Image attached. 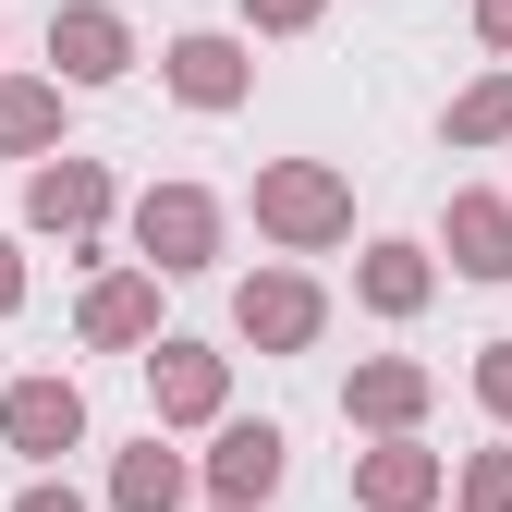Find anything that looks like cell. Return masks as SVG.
Here are the masks:
<instances>
[{"label": "cell", "instance_id": "obj_1", "mask_svg": "<svg viewBox=\"0 0 512 512\" xmlns=\"http://www.w3.org/2000/svg\"><path fill=\"white\" fill-rule=\"evenodd\" d=\"M256 232H281V244H342V232H354V196H342V171H317V159H281V171H256Z\"/></svg>", "mask_w": 512, "mask_h": 512}, {"label": "cell", "instance_id": "obj_2", "mask_svg": "<svg viewBox=\"0 0 512 512\" xmlns=\"http://www.w3.org/2000/svg\"><path fill=\"white\" fill-rule=\"evenodd\" d=\"M0 439H13L25 464H61L86 439V391L74 378H13V391H0Z\"/></svg>", "mask_w": 512, "mask_h": 512}, {"label": "cell", "instance_id": "obj_3", "mask_svg": "<svg viewBox=\"0 0 512 512\" xmlns=\"http://www.w3.org/2000/svg\"><path fill=\"white\" fill-rule=\"evenodd\" d=\"M135 244H147V269H208L220 256V208L196 196V183H159V196L135 208Z\"/></svg>", "mask_w": 512, "mask_h": 512}, {"label": "cell", "instance_id": "obj_4", "mask_svg": "<svg viewBox=\"0 0 512 512\" xmlns=\"http://www.w3.org/2000/svg\"><path fill=\"white\" fill-rule=\"evenodd\" d=\"M232 330L269 342V354H305V342H317V281H293V269L244 281V293H232Z\"/></svg>", "mask_w": 512, "mask_h": 512}, {"label": "cell", "instance_id": "obj_5", "mask_svg": "<svg viewBox=\"0 0 512 512\" xmlns=\"http://www.w3.org/2000/svg\"><path fill=\"white\" fill-rule=\"evenodd\" d=\"M49 61L74 86H110L122 61H135V37H122V13H98V0H74V13H49Z\"/></svg>", "mask_w": 512, "mask_h": 512}, {"label": "cell", "instance_id": "obj_6", "mask_svg": "<svg viewBox=\"0 0 512 512\" xmlns=\"http://www.w3.org/2000/svg\"><path fill=\"white\" fill-rule=\"evenodd\" d=\"M354 500H366V512H427V500H439V452H415V439L366 452V464H354Z\"/></svg>", "mask_w": 512, "mask_h": 512}, {"label": "cell", "instance_id": "obj_7", "mask_svg": "<svg viewBox=\"0 0 512 512\" xmlns=\"http://www.w3.org/2000/svg\"><path fill=\"white\" fill-rule=\"evenodd\" d=\"M98 208H110V171H98V159H61V171L25 183V220H37V232H86Z\"/></svg>", "mask_w": 512, "mask_h": 512}, {"label": "cell", "instance_id": "obj_8", "mask_svg": "<svg viewBox=\"0 0 512 512\" xmlns=\"http://www.w3.org/2000/svg\"><path fill=\"white\" fill-rule=\"evenodd\" d=\"M281 452H293V439H281L269 415H256V427H220V464H208V488H220V500H269V488H281Z\"/></svg>", "mask_w": 512, "mask_h": 512}, {"label": "cell", "instance_id": "obj_9", "mask_svg": "<svg viewBox=\"0 0 512 512\" xmlns=\"http://www.w3.org/2000/svg\"><path fill=\"white\" fill-rule=\"evenodd\" d=\"M452 269L464 281H512V208L500 196H452Z\"/></svg>", "mask_w": 512, "mask_h": 512}, {"label": "cell", "instance_id": "obj_10", "mask_svg": "<svg viewBox=\"0 0 512 512\" xmlns=\"http://www.w3.org/2000/svg\"><path fill=\"white\" fill-rule=\"evenodd\" d=\"M147 378H159V415H183V427L220 415V354H208V342H159Z\"/></svg>", "mask_w": 512, "mask_h": 512}, {"label": "cell", "instance_id": "obj_11", "mask_svg": "<svg viewBox=\"0 0 512 512\" xmlns=\"http://www.w3.org/2000/svg\"><path fill=\"white\" fill-rule=\"evenodd\" d=\"M171 86L196 98V110H232L244 98V49L232 37H171Z\"/></svg>", "mask_w": 512, "mask_h": 512}, {"label": "cell", "instance_id": "obj_12", "mask_svg": "<svg viewBox=\"0 0 512 512\" xmlns=\"http://www.w3.org/2000/svg\"><path fill=\"white\" fill-rule=\"evenodd\" d=\"M159 330V281H98L86 293V342H147Z\"/></svg>", "mask_w": 512, "mask_h": 512}, {"label": "cell", "instance_id": "obj_13", "mask_svg": "<svg viewBox=\"0 0 512 512\" xmlns=\"http://www.w3.org/2000/svg\"><path fill=\"white\" fill-rule=\"evenodd\" d=\"M366 305L378 317H415L427 305V256L415 244H366Z\"/></svg>", "mask_w": 512, "mask_h": 512}, {"label": "cell", "instance_id": "obj_14", "mask_svg": "<svg viewBox=\"0 0 512 512\" xmlns=\"http://www.w3.org/2000/svg\"><path fill=\"white\" fill-rule=\"evenodd\" d=\"M110 500H122V512H183V464H171L159 439H147V452H122V476H110Z\"/></svg>", "mask_w": 512, "mask_h": 512}, {"label": "cell", "instance_id": "obj_15", "mask_svg": "<svg viewBox=\"0 0 512 512\" xmlns=\"http://www.w3.org/2000/svg\"><path fill=\"white\" fill-rule=\"evenodd\" d=\"M415 403H427V366H354V415L366 427H403Z\"/></svg>", "mask_w": 512, "mask_h": 512}, {"label": "cell", "instance_id": "obj_16", "mask_svg": "<svg viewBox=\"0 0 512 512\" xmlns=\"http://www.w3.org/2000/svg\"><path fill=\"white\" fill-rule=\"evenodd\" d=\"M49 122H61V86H0V147H49Z\"/></svg>", "mask_w": 512, "mask_h": 512}, {"label": "cell", "instance_id": "obj_17", "mask_svg": "<svg viewBox=\"0 0 512 512\" xmlns=\"http://www.w3.org/2000/svg\"><path fill=\"white\" fill-rule=\"evenodd\" d=\"M488 135H512V74H488L476 98H452V147H488Z\"/></svg>", "mask_w": 512, "mask_h": 512}, {"label": "cell", "instance_id": "obj_18", "mask_svg": "<svg viewBox=\"0 0 512 512\" xmlns=\"http://www.w3.org/2000/svg\"><path fill=\"white\" fill-rule=\"evenodd\" d=\"M476 403L512 427V342H488V354H476Z\"/></svg>", "mask_w": 512, "mask_h": 512}, {"label": "cell", "instance_id": "obj_19", "mask_svg": "<svg viewBox=\"0 0 512 512\" xmlns=\"http://www.w3.org/2000/svg\"><path fill=\"white\" fill-rule=\"evenodd\" d=\"M464 512H512V452H488V464L464 476Z\"/></svg>", "mask_w": 512, "mask_h": 512}, {"label": "cell", "instance_id": "obj_20", "mask_svg": "<svg viewBox=\"0 0 512 512\" xmlns=\"http://www.w3.org/2000/svg\"><path fill=\"white\" fill-rule=\"evenodd\" d=\"M256 25H317V0H244Z\"/></svg>", "mask_w": 512, "mask_h": 512}, {"label": "cell", "instance_id": "obj_21", "mask_svg": "<svg viewBox=\"0 0 512 512\" xmlns=\"http://www.w3.org/2000/svg\"><path fill=\"white\" fill-rule=\"evenodd\" d=\"M476 25H488V49H512V0H476Z\"/></svg>", "mask_w": 512, "mask_h": 512}, {"label": "cell", "instance_id": "obj_22", "mask_svg": "<svg viewBox=\"0 0 512 512\" xmlns=\"http://www.w3.org/2000/svg\"><path fill=\"white\" fill-rule=\"evenodd\" d=\"M13 512H86V500H74V488H25Z\"/></svg>", "mask_w": 512, "mask_h": 512}, {"label": "cell", "instance_id": "obj_23", "mask_svg": "<svg viewBox=\"0 0 512 512\" xmlns=\"http://www.w3.org/2000/svg\"><path fill=\"white\" fill-rule=\"evenodd\" d=\"M25 305V269H13V244H0V317H13Z\"/></svg>", "mask_w": 512, "mask_h": 512}, {"label": "cell", "instance_id": "obj_24", "mask_svg": "<svg viewBox=\"0 0 512 512\" xmlns=\"http://www.w3.org/2000/svg\"><path fill=\"white\" fill-rule=\"evenodd\" d=\"M220 512H244V500H220Z\"/></svg>", "mask_w": 512, "mask_h": 512}]
</instances>
